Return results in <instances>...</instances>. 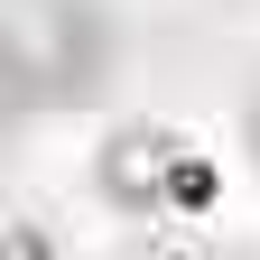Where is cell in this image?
Here are the masks:
<instances>
[{"mask_svg": "<svg viewBox=\"0 0 260 260\" xmlns=\"http://www.w3.org/2000/svg\"><path fill=\"white\" fill-rule=\"evenodd\" d=\"M103 84H112V19L93 0H10V47H0L10 121L103 103Z\"/></svg>", "mask_w": 260, "mask_h": 260, "instance_id": "6da1fadb", "label": "cell"}, {"mask_svg": "<svg viewBox=\"0 0 260 260\" xmlns=\"http://www.w3.org/2000/svg\"><path fill=\"white\" fill-rule=\"evenodd\" d=\"M168 177H177V130H158V121H121L93 149V195L112 214H130V223L168 214Z\"/></svg>", "mask_w": 260, "mask_h": 260, "instance_id": "7a4b0ae2", "label": "cell"}, {"mask_svg": "<svg viewBox=\"0 0 260 260\" xmlns=\"http://www.w3.org/2000/svg\"><path fill=\"white\" fill-rule=\"evenodd\" d=\"M214 205V168L205 149H177V177H168V214H205Z\"/></svg>", "mask_w": 260, "mask_h": 260, "instance_id": "3957f363", "label": "cell"}, {"mask_svg": "<svg viewBox=\"0 0 260 260\" xmlns=\"http://www.w3.org/2000/svg\"><path fill=\"white\" fill-rule=\"evenodd\" d=\"M251 149H260V103H251Z\"/></svg>", "mask_w": 260, "mask_h": 260, "instance_id": "277c9868", "label": "cell"}]
</instances>
